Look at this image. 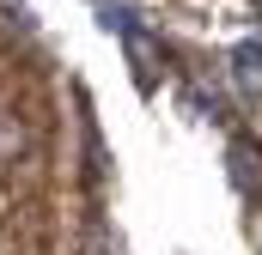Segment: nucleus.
Here are the masks:
<instances>
[{"mask_svg":"<svg viewBox=\"0 0 262 255\" xmlns=\"http://www.w3.org/2000/svg\"><path fill=\"white\" fill-rule=\"evenodd\" d=\"M122 49H128V61H134V73H140V85H159V79H165V49H159L140 24H122Z\"/></svg>","mask_w":262,"mask_h":255,"instance_id":"f257e3e1","label":"nucleus"},{"mask_svg":"<svg viewBox=\"0 0 262 255\" xmlns=\"http://www.w3.org/2000/svg\"><path fill=\"white\" fill-rule=\"evenodd\" d=\"M25 146H31V128H25V116H18L12 104H0V164L25 158Z\"/></svg>","mask_w":262,"mask_h":255,"instance_id":"f03ea898","label":"nucleus"},{"mask_svg":"<svg viewBox=\"0 0 262 255\" xmlns=\"http://www.w3.org/2000/svg\"><path fill=\"white\" fill-rule=\"evenodd\" d=\"M232 176H238V189H244V194L262 189V158H256V146H244V140L232 146Z\"/></svg>","mask_w":262,"mask_h":255,"instance_id":"7ed1b4c3","label":"nucleus"},{"mask_svg":"<svg viewBox=\"0 0 262 255\" xmlns=\"http://www.w3.org/2000/svg\"><path fill=\"white\" fill-rule=\"evenodd\" d=\"M232 67H238V85L256 97V91H262V49H256V43H244V49L232 55Z\"/></svg>","mask_w":262,"mask_h":255,"instance_id":"20e7f679","label":"nucleus"}]
</instances>
